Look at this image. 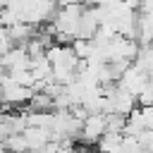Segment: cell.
<instances>
[{"label":"cell","instance_id":"obj_1","mask_svg":"<svg viewBox=\"0 0 153 153\" xmlns=\"http://www.w3.org/2000/svg\"><path fill=\"white\" fill-rule=\"evenodd\" d=\"M86 5H65L57 7L53 22L48 24V31L53 33L55 43H74L79 38V26H81V17H84Z\"/></svg>","mask_w":153,"mask_h":153},{"label":"cell","instance_id":"obj_3","mask_svg":"<svg viewBox=\"0 0 153 153\" xmlns=\"http://www.w3.org/2000/svg\"><path fill=\"white\" fill-rule=\"evenodd\" d=\"M122 88H127L129 93H134V96H139L143 88H146V84H148V72L143 69V67H139L136 62H131L127 69H124V74L120 76V81H117Z\"/></svg>","mask_w":153,"mask_h":153},{"label":"cell","instance_id":"obj_4","mask_svg":"<svg viewBox=\"0 0 153 153\" xmlns=\"http://www.w3.org/2000/svg\"><path fill=\"white\" fill-rule=\"evenodd\" d=\"M122 141H124V134L105 131V134L100 136V141L96 143V151H98V153H120V151H122Z\"/></svg>","mask_w":153,"mask_h":153},{"label":"cell","instance_id":"obj_2","mask_svg":"<svg viewBox=\"0 0 153 153\" xmlns=\"http://www.w3.org/2000/svg\"><path fill=\"white\" fill-rule=\"evenodd\" d=\"M105 131H108V115H105V112L88 115V117L81 122V141H84L86 146H96Z\"/></svg>","mask_w":153,"mask_h":153},{"label":"cell","instance_id":"obj_5","mask_svg":"<svg viewBox=\"0 0 153 153\" xmlns=\"http://www.w3.org/2000/svg\"><path fill=\"white\" fill-rule=\"evenodd\" d=\"M136 139H139V143H141V148H143L146 153H153V129H146V131H141Z\"/></svg>","mask_w":153,"mask_h":153},{"label":"cell","instance_id":"obj_6","mask_svg":"<svg viewBox=\"0 0 153 153\" xmlns=\"http://www.w3.org/2000/svg\"><path fill=\"white\" fill-rule=\"evenodd\" d=\"M115 2H120V0H84V5H88V7H98V5H115Z\"/></svg>","mask_w":153,"mask_h":153},{"label":"cell","instance_id":"obj_7","mask_svg":"<svg viewBox=\"0 0 153 153\" xmlns=\"http://www.w3.org/2000/svg\"><path fill=\"white\" fill-rule=\"evenodd\" d=\"M0 153H10V151L5 148V143H0Z\"/></svg>","mask_w":153,"mask_h":153}]
</instances>
